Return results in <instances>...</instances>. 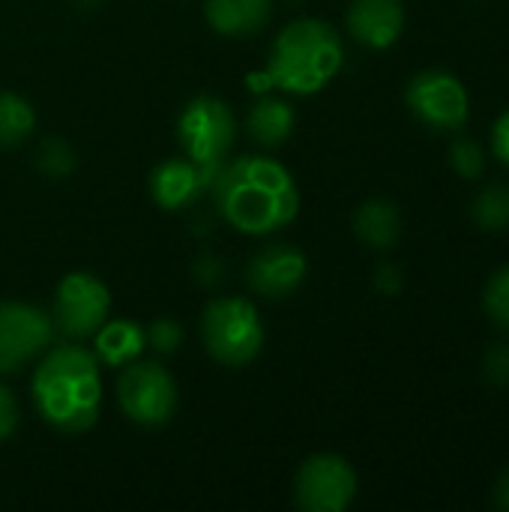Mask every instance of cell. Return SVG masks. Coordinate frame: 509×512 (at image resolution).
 I'll return each mask as SVG.
<instances>
[{
	"instance_id": "1",
	"label": "cell",
	"mask_w": 509,
	"mask_h": 512,
	"mask_svg": "<svg viewBox=\"0 0 509 512\" xmlns=\"http://www.w3.org/2000/svg\"><path fill=\"white\" fill-rule=\"evenodd\" d=\"M219 216L240 234L264 237L291 225L300 213L294 174L273 156H228L210 183Z\"/></svg>"
},
{
	"instance_id": "2",
	"label": "cell",
	"mask_w": 509,
	"mask_h": 512,
	"mask_svg": "<svg viewBox=\"0 0 509 512\" xmlns=\"http://www.w3.org/2000/svg\"><path fill=\"white\" fill-rule=\"evenodd\" d=\"M36 414L63 435H84L96 426L102 408L99 360L78 342L51 345L30 381Z\"/></svg>"
},
{
	"instance_id": "3",
	"label": "cell",
	"mask_w": 509,
	"mask_h": 512,
	"mask_svg": "<svg viewBox=\"0 0 509 512\" xmlns=\"http://www.w3.org/2000/svg\"><path fill=\"white\" fill-rule=\"evenodd\" d=\"M345 63L339 30L324 18H294L285 24L273 45L264 72L270 84L291 96H312L324 90Z\"/></svg>"
},
{
	"instance_id": "4",
	"label": "cell",
	"mask_w": 509,
	"mask_h": 512,
	"mask_svg": "<svg viewBox=\"0 0 509 512\" xmlns=\"http://www.w3.org/2000/svg\"><path fill=\"white\" fill-rule=\"evenodd\" d=\"M264 321L252 300L246 297H216L201 315V339L207 354L228 366H249L264 348Z\"/></svg>"
},
{
	"instance_id": "5",
	"label": "cell",
	"mask_w": 509,
	"mask_h": 512,
	"mask_svg": "<svg viewBox=\"0 0 509 512\" xmlns=\"http://www.w3.org/2000/svg\"><path fill=\"white\" fill-rule=\"evenodd\" d=\"M177 141L186 159L216 177L237 141V117L219 96H195L177 117Z\"/></svg>"
},
{
	"instance_id": "6",
	"label": "cell",
	"mask_w": 509,
	"mask_h": 512,
	"mask_svg": "<svg viewBox=\"0 0 509 512\" xmlns=\"http://www.w3.org/2000/svg\"><path fill=\"white\" fill-rule=\"evenodd\" d=\"M117 405L135 426L159 429L177 411V381L159 360H135L117 378Z\"/></svg>"
},
{
	"instance_id": "7",
	"label": "cell",
	"mask_w": 509,
	"mask_h": 512,
	"mask_svg": "<svg viewBox=\"0 0 509 512\" xmlns=\"http://www.w3.org/2000/svg\"><path fill=\"white\" fill-rule=\"evenodd\" d=\"M108 315H111V291L99 276L87 270H75L57 282L51 321L54 330L63 333L66 339L72 342L90 339L108 321Z\"/></svg>"
},
{
	"instance_id": "8",
	"label": "cell",
	"mask_w": 509,
	"mask_h": 512,
	"mask_svg": "<svg viewBox=\"0 0 509 512\" xmlns=\"http://www.w3.org/2000/svg\"><path fill=\"white\" fill-rule=\"evenodd\" d=\"M405 102L411 114L435 132H456L471 117V96L465 84L447 69L417 72L408 81Z\"/></svg>"
},
{
	"instance_id": "9",
	"label": "cell",
	"mask_w": 509,
	"mask_h": 512,
	"mask_svg": "<svg viewBox=\"0 0 509 512\" xmlns=\"http://www.w3.org/2000/svg\"><path fill=\"white\" fill-rule=\"evenodd\" d=\"M54 321L45 309L0 300V375H15L39 360L54 342Z\"/></svg>"
},
{
	"instance_id": "10",
	"label": "cell",
	"mask_w": 509,
	"mask_h": 512,
	"mask_svg": "<svg viewBox=\"0 0 509 512\" xmlns=\"http://www.w3.org/2000/svg\"><path fill=\"white\" fill-rule=\"evenodd\" d=\"M357 498V471L336 453L309 456L294 477V504L303 512H345Z\"/></svg>"
},
{
	"instance_id": "11",
	"label": "cell",
	"mask_w": 509,
	"mask_h": 512,
	"mask_svg": "<svg viewBox=\"0 0 509 512\" xmlns=\"http://www.w3.org/2000/svg\"><path fill=\"white\" fill-rule=\"evenodd\" d=\"M309 273V261L297 246L273 243L258 249L246 264V285L264 300L291 297Z\"/></svg>"
},
{
	"instance_id": "12",
	"label": "cell",
	"mask_w": 509,
	"mask_h": 512,
	"mask_svg": "<svg viewBox=\"0 0 509 512\" xmlns=\"http://www.w3.org/2000/svg\"><path fill=\"white\" fill-rule=\"evenodd\" d=\"M345 27L363 48L384 51L396 45L405 30V0H351Z\"/></svg>"
},
{
	"instance_id": "13",
	"label": "cell",
	"mask_w": 509,
	"mask_h": 512,
	"mask_svg": "<svg viewBox=\"0 0 509 512\" xmlns=\"http://www.w3.org/2000/svg\"><path fill=\"white\" fill-rule=\"evenodd\" d=\"M210 183H213V174H207L186 156L159 162L147 180L150 198L162 210H186L189 204H195L201 195L210 192Z\"/></svg>"
},
{
	"instance_id": "14",
	"label": "cell",
	"mask_w": 509,
	"mask_h": 512,
	"mask_svg": "<svg viewBox=\"0 0 509 512\" xmlns=\"http://www.w3.org/2000/svg\"><path fill=\"white\" fill-rule=\"evenodd\" d=\"M93 354L99 366L123 369L144 357L147 351V327L132 318H108L93 336Z\"/></svg>"
},
{
	"instance_id": "15",
	"label": "cell",
	"mask_w": 509,
	"mask_h": 512,
	"mask_svg": "<svg viewBox=\"0 0 509 512\" xmlns=\"http://www.w3.org/2000/svg\"><path fill=\"white\" fill-rule=\"evenodd\" d=\"M204 18L216 33L228 39L255 36L270 24L273 0H207Z\"/></svg>"
},
{
	"instance_id": "16",
	"label": "cell",
	"mask_w": 509,
	"mask_h": 512,
	"mask_svg": "<svg viewBox=\"0 0 509 512\" xmlns=\"http://www.w3.org/2000/svg\"><path fill=\"white\" fill-rule=\"evenodd\" d=\"M294 123H297V114L291 108V102L279 99V96H261L249 114H246V132L249 138L258 144V147H282L291 132H294Z\"/></svg>"
},
{
	"instance_id": "17",
	"label": "cell",
	"mask_w": 509,
	"mask_h": 512,
	"mask_svg": "<svg viewBox=\"0 0 509 512\" xmlns=\"http://www.w3.org/2000/svg\"><path fill=\"white\" fill-rule=\"evenodd\" d=\"M354 234L369 249H390L402 237V216L396 204L384 198H369L354 213Z\"/></svg>"
},
{
	"instance_id": "18",
	"label": "cell",
	"mask_w": 509,
	"mask_h": 512,
	"mask_svg": "<svg viewBox=\"0 0 509 512\" xmlns=\"http://www.w3.org/2000/svg\"><path fill=\"white\" fill-rule=\"evenodd\" d=\"M33 126H36L33 105L12 90H0V150H12L24 144Z\"/></svg>"
},
{
	"instance_id": "19",
	"label": "cell",
	"mask_w": 509,
	"mask_h": 512,
	"mask_svg": "<svg viewBox=\"0 0 509 512\" xmlns=\"http://www.w3.org/2000/svg\"><path fill=\"white\" fill-rule=\"evenodd\" d=\"M471 216L483 231H507L509 228V186L507 183H489L471 204Z\"/></svg>"
},
{
	"instance_id": "20",
	"label": "cell",
	"mask_w": 509,
	"mask_h": 512,
	"mask_svg": "<svg viewBox=\"0 0 509 512\" xmlns=\"http://www.w3.org/2000/svg\"><path fill=\"white\" fill-rule=\"evenodd\" d=\"M36 165L45 177H54V180H63L75 171L78 159H75V150L63 141V138H45L39 144V153H36Z\"/></svg>"
},
{
	"instance_id": "21",
	"label": "cell",
	"mask_w": 509,
	"mask_h": 512,
	"mask_svg": "<svg viewBox=\"0 0 509 512\" xmlns=\"http://www.w3.org/2000/svg\"><path fill=\"white\" fill-rule=\"evenodd\" d=\"M483 309H486V315L492 318L495 327H501V330H507L509 333V264H504V267L486 282Z\"/></svg>"
},
{
	"instance_id": "22",
	"label": "cell",
	"mask_w": 509,
	"mask_h": 512,
	"mask_svg": "<svg viewBox=\"0 0 509 512\" xmlns=\"http://www.w3.org/2000/svg\"><path fill=\"white\" fill-rule=\"evenodd\" d=\"M450 165L456 168L459 177L465 180H477L486 171V153L474 138H459L450 147Z\"/></svg>"
},
{
	"instance_id": "23",
	"label": "cell",
	"mask_w": 509,
	"mask_h": 512,
	"mask_svg": "<svg viewBox=\"0 0 509 512\" xmlns=\"http://www.w3.org/2000/svg\"><path fill=\"white\" fill-rule=\"evenodd\" d=\"M147 345L156 354H177L183 345V327L174 318H156L147 327Z\"/></svg>"
},
{
	"instance_id": "24",
	"label": "cell",
	"mask_w": 509,
	"mask_h": 512,
	"mask_svg": "<svg viewBox=\"0 0 509 512\" xmlns=\"http://www.w3.org/2000/svg\"><path fill=\"white\" fill-rule=\"evenodd\" d=\"M483 375L492 387H509V345H492L486 351Z\"/></svg>"
},
{
	"instance_id": "25",
	"label": "cell",
	"mask_w": 509,
	"mask_h": 512,
	"mask_svg": "<svg viewBox=\"0 0 509 512\" xmlns=\"http://www.w3.org/2000/svg\"><path fill=\"white\" fill-rule=\"evenodd\" d=\"M21 411H18V399L12 396V390L6 384H0V441H9L18 429Z\"/></svg>"
},
{
	"instance_id": "26",
	"label": "cell",
	"mask_w": 509,
	"mask_h": 512,
	"mask_svg": "<svg viewBox=\"0 0 509 512\" xmlns=\"http://www.w3.org/2000/svg\"><path fill=\"white\" fill-rule=\"evenodd\" d=\"M222 270H225V264L219 258H213V255H198L195 264H192V276L201 285H216L222 279Z\"/></svg>"
},
{
	"instance_id": "27",
	"label": "cell",
	"mask_w": 509,
	"mask_h": 512,
	"mask_svg": "<svg viewBox=\"0 0 509 512\" xmlns=\"http://www.w3.org/2000/svg\"><path fill=\"white\" fill-rule=\"evenodd\" d=\"M375 288L387 297L399 294L402 291V270L396 264H381L378 273H375Z\"/></svg>"
},
{
	"instance_id": "28",
	"label": "cell",
	"mask_w": 509,
	"mask_h": 512,
	"mask_svg": "<svg viewBox=\"0 0 509 512\" xmlns=\"http://www.w3.org/2000/svg\"><path fill=\"white\" fill-rule=\"evenodd\" d=\"M492 150L495 156L509 165V108L495 120V129H492Z\"/></svg>"
},
{
	"instance_id": "29",
	"label": "cell",
	"mask_w": 509,
	"mask_h": 512,
	"mask_svg": "<svg viewBox=\"0 0 509 512\" xmlns=\"http://www.w3.org/2000/svg\"><path fill=\"white\" fill-rule=\"evenodd\" d=\"M492 504L498 507V510L509 512V468L498 477V483H495V492H492Z\"/></svg>"
}]
</instances>
